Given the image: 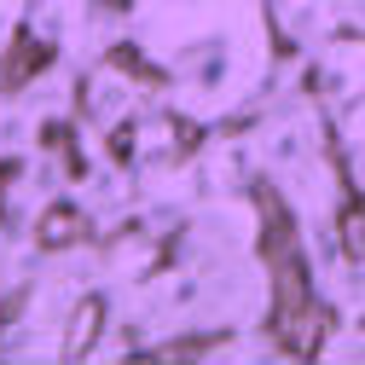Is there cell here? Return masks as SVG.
I'll use <instances>...</instances> for the list:
<instances>
[{
    "instance_id": "7a4b0ae2",
    "label": "cell",
    "mask_w": 365,
    "mask_h": 365,
    "mask_svg": "<svg viewBox=\"0 0 365 365\" xmlns=\"http://www.w3.org/2000/svg\"><path fill=\"white\" fill-rule=\"evenodd\" d=\"M70 232H76L70 215H53V220H47V238H70Z\"/></svg>"
},
{
    "instance_id": "6da1fadb",
    "label": "cell",
    "mask_w": 365,
    "mask_h": 365,
    "mask_svg": "<svg viewBox=\"0 0 365 365\" xmlns=\"http://www.w3.org/2000/svg\"><path fill=\"white\" fill-rule=\"evenodd\" d=\"M93 325H99V307L87 302V307H81V319H76V331H70V354H81V348H87V336H93Z\"/></svg>"
}]
</instances>
